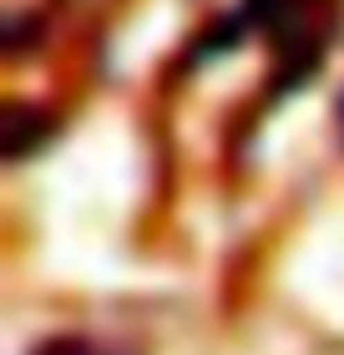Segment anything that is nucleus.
<instances>
[{"instance_id": "obj_1", "label": "nucleus", "mask_w": 344, "mask_h": 355, "mask_svg": "<svg viewBox=\"0 0 344 355\" xmlns=\"http://www.w3.org/2000/svg\"><path fill=\"white\" fill-rule=\"evenodd\" d=\"M36 355H96L87 340H51L46 350H36Z\"/></svg>"}]
</instances>
